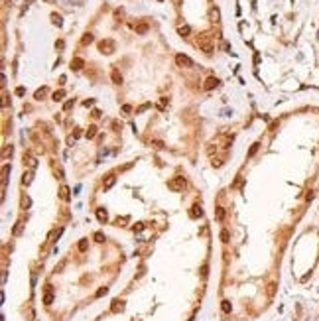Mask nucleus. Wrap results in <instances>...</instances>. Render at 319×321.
Instances as JSON below:
<instances>
[{"mask_svg": "<svg viewBox=\"0 0 319 321\" xmlns=\"http://www.w3.org/2000/svg\"><path fill=\"white\" fill-rule=\"evenodd\" d=\"M63 91H57V93H53V101H61V97H63Z\"/></svg>", "mask_w": 319, "mask_h": 321, "instance_id": "nucleus-26", "label": "nucleus"}, {"mask_svg": "<svg viewBox=\"0 0 319 321\" xmlns=\"http://www.w3.org/2000/svg\"><path fill=\"white\" fill-rule=\"evenodd\" d=\"M2 156H4V158L12 156V148H4V152H2Z\"/></svg>", "mask_w": 319, "mask_h": 321, "instance_id": "nucleus-28", "label": "nucleus"}, {"mask_svg": "<svg viewBox=\"0 0 319 321\" xmlns=\"http://www.w3.org/2000/svg\"><path fill=\"white\" fill-rule=\"evenodd\" d=\"M95 241H97V242H104V235H103V232H95Z\"/></svg>", "mask_w": 319, "mask_h": 321, "instance_id": "nucleus-24", "label": "nucleus"}, {"mask_svg": "<svg viewBox=\"0 0 319 321\" xmlns=\"http://www.w3.org/2000/svg\"><path fill=\"white\" fill-rule=\"evenodd\" d=\"M108 293V288H101L99 292H97V298H103V296H107Z\"/></svg>", "mask_w": 319, "mask_h": 321, "instance_id": "nucleus-25", "label": "nucleus"}, {"mask_svg": "<svg viewBox=\"0 0 319 321\" xmlns=\"http://www.w3.org/2000/svg\"><path fill=\"white\" fill-rule=\"evenodd\" d=\"M83 65H85V61H83V59H79V57H75V59L71 61V67H73V69H75V71H79V69H81V67H83Z\"/></svg>", "mask_w": 319, "mask_h": 321, "instance_id": "nucleus-10", "label": "nucleus"}, {"mask_svg": "<svg viewBox=\"0 0 319 321\" xmlns=\"http://www.w3.org/2000/svg\"><path fill=\"white\" fill-rule=\"evenodd\" d=\"M51 20H53V24H57V26H61V16L53 14V16H51Z\"/></svg>", "mask_w": 319, "mask_h": 321, "instance_id": "nucleus-27", "label": "nucleus"}, {"mask_svg": "<svg viewBox=\"0 0 319 321\" xmlns=\"http://www.w3.org/2000/svg\"><path fill=\"white\" fill-rule=\"evenodd\" d=\"M81 42H83L85 45H87V43H91V42H93V34H85V36H83V39H81Z\"/></svg>", "mask_w": 319, "mask_h": 321, "instance_id": "nucleus-20", "label": "nucleus"}, {"mask_svg": "<svg viewBox=\"0 0 319 321\" xmlns=\"http://www.w3.org/2000/svg\"><path fill=\"white\" fill-rule=\"evenodd\" d=\"M59 197L63 199V201H69V187H65V185H63V187L59 189Z\"/></svg>", "mask_w": 319, "mask_h": 321, "instance_id": "nucleus-11", "label": "nucleus"}, {"mask_svg": "<svg viewBox=\"0 0 319 321\" xmlns=\"http://www.w3.org/2000/svg\"><path fill=\"white\" fill-rule=\"evenodd\" d=\"M114 49H116V43H114L113 39H103V42L99 43V51L101 53H107L108 55V53H113Z\"/></svg>", "mask_w": 319, "mask_h": 321, "instance_id": "nucleus-2", "label": "nucleus"}, {"mask_svg": "<svg viewBox=\"0 0 319 321\" xmlns=\"http://www.w3.org/2000/svg\"><path fill=\"white\" fill-rule=\"evenodd\" d=\"M87 246H89V242H87V241L83 238V241L79 242V250H81V252H85V250H87Z\"/></svg>", "mask_w": 319, "mask_h": 321, "instance_id": "nucleus-22", "label": "nucleus"}, {"mask_svg": "<svg viewBox=\"0 0 319 321\" xmlns=\"http://www.w3.org/2000/svg\"><path fill=\"white\" fill-rule=\"evenodd\" d=\"M223 219H225V209L217 207V221H223Z\"/></svg>", "mask_w": 319, "mask_h": 321, "instance_id": "nucleus-19", "label": "nucleus"}, {"mask_svg": "<svg viewBox=\"0 0 319 321\" xmlns=\"http://www.w3.org/2000/svg\"><path fill=\"white\" fill-rule=\"evenodd\" d=\"M114 183H116V177H114V175H108V179L104 181V189H110Z\"/></svg>", "mask_w": 319, "mask_h": 321, "instance_id": "nucleus-13", "label": "nucleus"}, {"mask_svg": "<svg viewBox=\"0 0 319 321\" xmlns=\"http://www.w3.org/2000/svg\"><path fill=\"white\" fill-rule=\"evenodd\" d=\"M197 47L203 53H207V55H211V53L215 51V43H213L211 36H207V34H201V36L197 38Z\"/></svg>", "mask_w": 319, "mask_h": 321, "instance_id": "nucleus-1", "label": "nucleus"}, {"mask_svg": "<svg viewBox=\"0 0 319 321\" xmlns=\"http://www.w3.org/2000/svg\"><path fill=\"white\" fill-rule=\"evenodd\" d=\"M168 187L171 189V191H181V189L185 187V179H183V177H174V179L168 181Z\"/></svg>", "mask_w": 319, "mask_h": 321, "instance_id": "nucleus-3", "label": "nucleus"}, {"mask_svg": "<svg viewBox=\"0 0 319 321\" xmlns=\"http://www.w3.org/2000/svg\"><path fill=\"white\" fill-rule=\"evenodd\" d=\"M20 232H22V223H18L14 227V235H20Z\"/></svg>", "mask_w": 319, "mask_h": 321, "instance_id": "nucleus-29", "label": "nucleus"}, {"mask_svg": "<svg viewBox=\"0 0 319 321\" xmlns=\"http://www.w3.org/2000/svg\"><path fill=\"white\" fill-rule=\"evenodd\" d=\"M258 146H260L258 142H254L252 146H250V150H248V158H252V156H254V154H256V152H258Z\"/></svg>", "mask_w": 319, "mask_h": 321, "instance_id": "nucleus-16", "label": "nucleus"}, {"mask_svg": "<svg viewBox=\"0 0 319 321\" xmlns=\"http://www.w3.org/2000/svg\"><path fill=\"white\" fill-rule=\"evenodd\" d=\"M189 217H191V219L203 217V209H201V205H199V203H195V205L191 207V211H189Z\"/></svg>", "mask_w": 319, "mask_h": 321, "instance_id": "nucleus-5", "label": "nucleus"}, {"mask_svg": "<svg viewBox=\"0 0 319 321\" xmlns=\"http://www.w3.org/2000/svg\"><path fill=\"white\" fill-rule=\"evenodd\" d=\"M142 229H144V225H142V223H138V225H134V231H142Z\"/></svg>", "mask_w": 319, "mask_h": 321, "instance_id": "nucleus-30", "label": "nucleus"}, {"mask_svg": "<svg viewBox=\"0 0 319 321\" xmlns=\"http://www.w3.org/2000/svg\"><path fill=\"white\" fill-rule=\"evenodd\" d=\"M189 32H191V28H189V26H181V28H179V34H181V36H187Z\"/></svg>", "mask_w": 319, "mask_h": 321, "instance_id": "nucleus-21", "label": "nucleus"}, {"mask_svg": "<svg viewBox=\"0 0 319 321\" xmlns=\"http://www.w3.org/2000/svg\"><path fill=\"white\" fill-rule=\"evenodd\" d=\"M175 63H177L179 67H193V61H191V57L183 55V53H177V55H175Z\"/></svg>", "mask_w": 319, "mask_h": 321, "instance_id": "nucleus-4", "label": "nucleus"}, {"mask_svg": "<svg viewBox=\"0 0 319 321\" xmlns=\"http://www.w3.org/2000/svg\"><path fill=\"white\" fill-rule=\"evenodd\" d=\"M97 219H99L101 223H107L108 213H107V209H104V207H99V209H97Z\"/></svg>", "mask_w": 319, "mask_h": 321, "instance_id": "nucleus-7", "label": "nucleus"}, {"mask_svg": "<svg viewBox=\"0 0 319 321\" xmlns=\"http://www.w3.org/2000/svg\"><path fill=\"white\" fill-rule=\"evenodd\" d=\"M122 309H124V302H122V299H114L113 305H110V311L118 313V311H122Z\"/></svg>", "mask_w": 319, "mask_h": 321, "instance_id": "nucleus-6", "label": "nucleus"}, {"mask_svg": "<svg viewBox=\"0 0 319 321\" xmlns=\"http://www.w3.org/2000/svg\"><path fill=\"white\" fill-rule=\"evenodd\" d=\"M221 309H223L225 313H230L233 305H230V302H229V299H223V302H221Z\"/></svg>", "mask_w": 319, "mask_h": 321, "instance_id": "nucleus-12", "label": "nucleus"}, {"mask_svg": "<svg viewBox=\"0 0 319 321\" xmlns=\"http://www.w3.org/2000/svg\"><path fill=\"white\" fill-rule=\"evenodd\" d=\"M122 110H124V112H130V110H132L130 104H124V107H122Z\"/></svg>", "mask_w": 319, "mask_h": 321, "instance_id": "nucleus-33", "label": "nucleus"}, {"mask_svg": "<svg viewBox=\"0 0 319 321\" xmlns=\"http://www.w3.org/2000/svg\"><path fill=\"white\" fill-rule=\"evenodd\" d=\"M113 81H114V85H122V75L118 71H113Z\"/></svg>", "mask_w": 319, "mask_h": 321, "instance_id": "nucleus-14", "label": "nucleus"}, {"mask_svg": "<svg viewBox=\"0 0 319 321\" xmlns=\"http://www.w3.org/2000/svg\"><path fill=\"white\" fill-rule=\"evenodd\" d=\"M43 93H45L43 89H42V91H38V93H36V99H42V97H43Z\"/></svg>", "mask_w": 319, "mask_h": 321, "instance_id": "nucleus-31", "label": "nucleus"}, {"mask_svg": "<svg viewBox=\"0 0 319 321\" xmlns=\"http://www.w3.org/2000/svg\"><path fill=\"white\" fill-rule=\"evenodd\" d=\"M71 107H73V101H67V103H65V110H69Z\"/></svg>", "mask_w": 319, "mask_h": 321, "instance_id": "nucleus-32", "label": "nucleus"}, {"mask_svg": "<svg viewBox=\"0 0 319 321\" xmlns=\"http://www.w3.org/2000/svg\"><path fill=\"white\" fill-rule=\"evenodd\" d=\"M221 241L229 242V231H221Z\"/></svg>", "mask_w": 319, "mask_h": 321, "instance_id": "nucleus-23", "label": "nucleus"}, {"mask_svg": "<svg viewBox=\"0 0 319 321\" xmlns=\"http://www.w3.org/2000/svg\"><path fill=\"white\" fill-rule=\"evenodd\" d=\"M85 136H87V138H95V136H97V126H89V130H87Z\"/></svg>", "mask_w": 319, "mask_h": 321, "instance_id": "nucleus-18", "label": "nucleus"}, {"mask_svg": "<svg viewBox=\"0 0 319 321\" xmlns=\"http://www.w3.org/2000/svg\"><path fill=\"white\" fill-rule=\"evenodd\" d=\"M8 174H10V165L6 164L4 168H2V189L6 187V179H8Z\"/></svg>", "mask_w": 319, "mask_h": 321, "instance_id": "nucleus-9", "label": "nucleus"}, {"mask_svg": "<svg viewBox=\"0 0 319 321\" xmlns=\"http://www.w3.org/2000/svg\"><path fill=\"white\" fill-rule=\"evenodd\" d=\"M219 85V79H215V77H209V79L205 81V89L207 91H211V89H215V87Z\"/></svg>", "mask_w": 319, "mask_h": 321, "instance_id": "nucleus-8", "label": "nucleus"}, {"mask_svg": "<svg viewBox=\"0 0 319 321\" xmlns=\"http://www.w3.org/2000/svg\"><path fill=\"white\" fill-rule=\"evenodd\" d=\"M148 32V24H138L136 26V34H146Z\"/></svg>", "mask_w": 319, "mask_h": 321, "instance_id": "nucleus-17", "label": "nucleus"}, {"mask_svg": "<svg viewBox=\"0 0 319 321\" xmlns=\"http://www.w3.org/2000/svg\"><path fill=\"white\" fill-rule=\"evenodd\" d=\"M51 302H53V293L49 292V290H47V292H45V296H43V303H45V305H49Z\"/></svg>", "mask_w": 319, "mask_h": 321, "instance_id": "nucleus-15", "label": "nucleus"}]
</instances>
